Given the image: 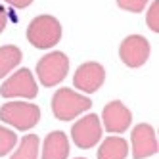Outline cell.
Masks as SVG:
<instances>
[{
  "label": "cell",
  "mask_w": 159,
  "mask_h": 159,
  "mask_svg": "<svg viewBox=\"0 0 159 159\" xmlns=\"http://www.w3.org/2000/svg\"><path fill=\"white\" fill-rule=\"evenodd\" d=\"M6 23H8V12L4 6H0V33L6 29Z\"/></svg>",
  "instance_id": "19"
},
{
  "label": "cell",
  "mask_w": 159,
  "mask_h": 159,
  "mask_svg": "<svg viewBox=\"0 0 159 159\" xmlns=\"http://www.w3.org/2000/svg\"><path fill=\"white\" fill-rule=\"evenodd\" d=\"M0 119L17 130H29L40 121V107L33 102H8L0 107Z\"/></svg>",
  "instance_id": "3"
},
{
  "label": "cell",
  "mask_w": 159,
  "mask_h": 159,
  "mask_svg": "<svg viewBox=\"0 0 159 159\" xmlns=\"http://www.w3.org/2000/svg\"><path fill=\"white\" fill-rule=\"evenodd\" d=\"M77 159H86V157H77Z\"/></svg>",
  "instance_id": "20"
},
{
  "label": "cell",
  "mask_w": 159,
  "mask_h": 159,
  "mask_svg": "<svg viewBox=\"0 0 159 159\" xmlns=\"http://www.w3.org/2000/svg\"><path fill=\"white\" fill-rule=\"evenodd\" d=\"M37 92H39L37 81L27 67L17 69L0 86V96L2 98H27V100H31L37 96Z\"/></svg>",
  "instance_id": "5"
},
{
  "label": "cell",
  "mask_w": 159,
  "mask_h": 159,
  "mask_svg": "<svg viewBox=\"0 0 159 159\" xmlns=\"http://www.w3.org/2000/svg\"><path fill=\"white\" fill-rule=\"evenodd\" d=\"M102 123H104L102 129H106L107 132H113V134H119V132H125L130 127L132 113L123 102L113 100L102 111Z\"/></svg>",
  "instance_id": "9"
},
{
  "label": "cell",
  "mask_w": 159,
  "mask_h": 159,
  "mask_svg": "<svg viewBox=\"0 0 159 159\" xmlns=\"http://www.w3.org/2000/svg\"><path fill=\"white\" fill-rule=\"evenodd\" d=\"M146 21H148V27H150L153 33H159V0H153L150 4Z\"/></svg>",
  "instance_id": "16"
},
{
  "label": "cell",
  "mask_w": 159,
  "mask_h": 159,
  "mask_svg": "<svg viewBox=\"0 0 159 159\" xmlns=\"http://www.w3.org/2000/svg\"><path fill=\"white\" fill-rule=\"evenodd\" d=\"M106 81V69L96 61H86L79 65V69L73 75V84L84 94H92L104 84Z\"/></svg>",
  "instance_id": "8"
},
{
  "label": "cell",
  "mask_w": 159,
  "mask_h": 159,
  "mask_svg": "<svg viewBox=\"0 0 159 159\" xmlns=\"http://www.w3.org/2000/svg\"><path fill=\"white\" fill-rule=\"evenodd\" d=\"M69 155V140L61 130L50 132L42 144V159H67Z\"/></svg>",
  "instance_id": "11"
},
{
  "label": "cell",
  "mask_w": 159,
  "mask_h": 159,
  "mask_svg": "<svg viewBox=\"0 0 159 159\" xmlns=\"http://www.w3.org/2000/svg\"><path fill=\"white\" fill-rule=\"evenodd\" d=\"M130 144H132V157L134 159H146L157 153V138L153 127L148 123H138L130 132Z\"/></svg>",
  "instance_id": "10"
},
{
  "label": "cell",
  "mask_w": 159,
  "mask_h": 159,
  "mask_svg": "<svg viewBox=\"0 0 159 159\" xmlns=\"http://www.w3.org/2000/svg\"><path fill=\"white\" fill-rule=\"evenodd\" d=\"M39 136L37 134H25L19 142V148L10 159H39Z\"/></svg>",
  "instance_id": "14"
},
{
  "label": "cell",
  "mask_w": 159,
  "mask_h": 159,
  "mask_svg": "<svg viewBox=\"0 0 159 159\" xmlns=\"http://www.w3.org/2000/svg\"><path fill=\"white\" fill-rule=\"evenodd\" d=\"M27 40L39 50L54 48L61 40V23L54 16H37L27 27Z\"/></svg>",
  "instance_id": "1"
},
{
  "label": "cell",
  "mask_w": 159,
  "mask_h": 159,
  "mask_svg": "<svg viewBox=\"0 0 159 159\" xmlns=\"http://www.w3.org/2000/svg\"><path fill=\"white\" fill-rule=\"evenodd\" d=\"M102 123L100 117L94 115V113H88V115L81 117L73 127H71V138L77 144V148L81 150H88L94 144L100 142L102 138Z\"/></svg>",
  "instance_id": "6"
},
{
  "label": "cell",
  "mask_w": 159,
  "mask_h": 159,
  "mask_svg": "<svg viewBox=\"0 0 159 159\" xmlns=\"http://www.w3.org/2000/svg\"><path fill=\"white\" fill-rule=\"evenodd\" d=\"M69 73V58L63 52H50L42 56L37 63V77L42 86L60 84Z\"/></svg>",
  "instance_id": "4"
},
{
  "label": "cell",
  "mask_w": 159,
  "mask_h": 159,
  "mask_svg": "<svg viewBox=\"0 0 159 159\" xmlns=\"http://www.w3.org/2000/svg\"><path fill=\"white\" fill-rule=\"evenodd\" d=\"M150 0H117V6L121 10H127V12H132V14H140L142 10L148 6Z\"/></svg>",
  "instance_id": "17"
},
{
  "label": "cell",
  "mask_w": 159,
  "mask_h": 159,
  "mask_svg": "<svg viewBox=\"0 0 159 159\" xmlns=\"http://www.w3.org/2000/svg\"><path fill=\"white\" fill-rule=\"evenodd\" d=\"M4 2H8L12 8L23 10V8H27V6H31V4H33V0H4Z\"/></svg>",
  "instance_id": "18"
},
{
  "label": "cell",
  "mask_w": 159,
  "mask_h": 159,
  "mask_svg": "<svg viewBox=\"0 0 159 159\" xmlns=\"http://www.w3.org/2000/svg\"><path fill=\"white\" fill-rule=\"evenodd\" d=\"M92 107L90 98L75 92L73 88H60L52 96V113L60 121H71L79 117V113H84Z\"/></svg>",
  "instance_id": "2"
},
{
  "label": "cell",
  "mask_w": 159,
  "mask_h": 159,
  "mask_svg": "<svg viewBox=\"0 0 159 159\" xmlns=\"http://www.w3.org/2000/svg\"><path fill=\"white\" fill-rule=\"evenodd\" d=\"M23 60V54L17 46L14 44H6V46H0V79L6 77L12 69L21 63Z\"/></svg>",
  "instance_id": "13"
},
{
  "label": "cell",
  "mask_w": 159,
  "mask_h": 159,
  "mask_svg": "<svg viewBox=\"0 0 159 159\" xmlns=\"http://www.w3.org/2000/svg\"><path fill=\"white\" fill-rule=\"evenodd\" d=\"M16 144H17V134L10 129H4L2 125H0V157L8 155L14 150Z\"/></svg>",
  "instance_id": "15"
},
{
  "label": "cell",
  "mask_w": 159,
  "mask_h": 159,
  "mask_svg": "<svg viewBox=\"0 0 159 159\" xmlns=\"http://www.w3.org/2000/svg\"><path fill=\"white\" fill-rule=\"evenodd\" d=\"M150 52H152L150 42H148L142 35H130V37H127L121 42L119 58H121V61L127 67L136 69V67H142L148 61Z\"/></svg>",
  "instance_id": "7"
},
{
  "label": "cell",
  "mask_w": 159,
  "mask_h": 159,
  "mask_svg": "<svg viewBox=\"0 0 159 159\" xmlns=\"http://www.w3.org/2000/svg\"><path fill=\"white\" fill-rule=\"evenodd\" d=\"M129 153V144L121 136H109L102 142L98 150V159H125Z\"/></svg>",
  "instance_id": "12"
}]
</instances>
